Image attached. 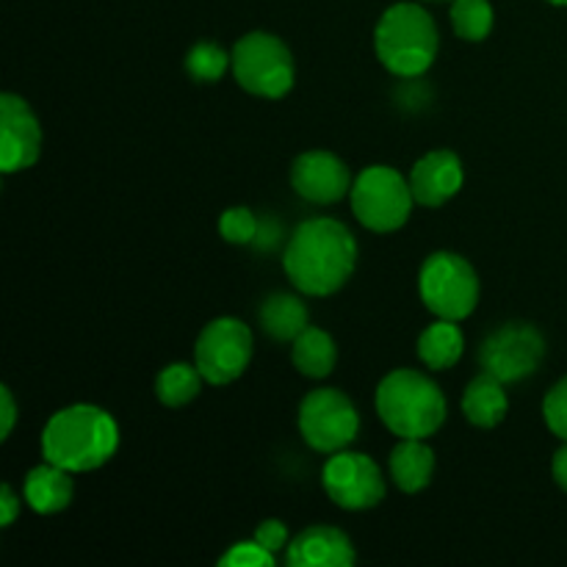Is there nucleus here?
<instances>
[{
	"label": "nucleus",
	"mask_w": 567,
	"mask_h": 567,
	"mask_svg": "<svg viewBox=\"0 0 567 567\" xmlns=\"http://www.w3.org/2000/svg\"><path fill=\"white\" fill-rule=\"evenodd\" d=\"M205 377L199 374L197 363H172L155 380V396L166 408H183V404L194 402L203 391Z\"/></svg>",
	"instance_id": "obj_22"
},
{
	"label": "nucleus",
	"mask_w": 567,
	"mask_h": 567,
	"mask_svg": "<svg viewBox=\"0 0 567 567\" xmlns=\"http://www.w3.org/2000/svg\"><path fill=\"white\" fill-rule=\"evenodd\" d=\"M358 559L352 540L336 526H310L288 543L291 567H349Z\"/></svg>",
	"instance_id": "obj_15"
},
{
	"label": "nucleus",
	"mask_w": 567,
	"mask_h": 567,
	"mask_svg": "<svg viewBox=\"0 0 567 567\" xmlns=\"http://www.w3.org/2000/svg\"><path fill=\"white\" fill-rule=\"evenodd\" d=\"M465 336L452 319H437L435 324L426 327L419 338V358L424 360L426 369L443 371L452 369L463 358Z\"/></svg>",
	"instance_id": "obj_21"
},
{
	"label": "nucleus",
	"mask_w": 567,
	"mask_h": 567,
	"mask_svg": "<svg viewBox=\"0 0 567 567\" xmlns=\"http://www.w3.org/2000/svg\"><path fill=\"white\" fill-rule=\"evenodd\" d=\"M42 153V127L31 105L17 94H0V169L6 175L28 169Z\"/></svg>",
	"instance_id": "obj_12"
},
{
	"label": "nucleus",
	"mask_w": 567,
	"mask_h": 567,
	"mask_svg": "<svg viewBox=\"0 0 567 567\" xmlns=\"http://www.w3.org/2000/svg\"><path fill=\"white\" fill-rule=\"evenodd\" d=\"M291 186L313 205H332L352 192L349 166L327 150L302 153L291 166Z\"/></svg>",
	"instance_id": "obj_13"
},
{
	"label": "nucleus",
	"mask_w": 567,
	"mask_h": 567,
	"mask_svg": "<svg viewBox=\"0 0 567 567\" xmlns=\"http://www.w3.org/2000/svg\"><path fill=\"white\" fill-rule=\"evenodd\" d=\"M0 399H3V426H0V441H6V437L11 435V430H14V421H17V404H14V396H11L9 388H0Z\"/></svg>",
	"instance_id": "obj_30"
},
{
	"label": "nucleus",
	"mask_w": 567,
	"mask_h": 567,
	"mask_svg": "<svg viewBox=\"0 0 567 567\" xmlns=\"http://www.w3.org/2000/svg\"><path fill=\"white\" fill-rule=\"evenodd\" d=\"M419 291L437 319L463 321L480 302V277L463 255L435 252L421 266Z\"/></svg>",
	"instance_id": "obj_7"
},
{
	"label": "nucleus",
	"mask_w": 567,
	"mask_h": 567,
	"mask_svg": "<svg viewBox=\"0 0 567 567\" xmlns=\"http://www.w3.org/2000/svg\"><path fill=\"white\" fill-rule=\"evenodd\" d=\"M227 66H233V55L214 42L194 44L186 55V72L194 81L216 83L227 72Z\"/></svg>",
	"instance_id": "obj_24"
},
{
	"label": "nucleus",
	"mask_w": 567,
	"mask_h": 567,
	"mask_svg": "<svg viewBox=\"0 0 567 567\" xmlns=\"http://www.w3.org/2000/svg\"><path fill=\"white\" fill-rule=\"evenodd\" d=\"M233 75L244 92L255 97L280 100L293 86V55L280 37L252 31L233 48Z\"/></svg>",
	"instance_id": "obj_5"
},
{
	"label": "nucleus",
	"mask_w": 567,
	"mask_h": 567,
	"mask_svg": "<svg viewBox=\"0 0 567 567\" xmlns=\"http://www.w3.org/2000/svg\"><path fill=\"white\" fill-rule=\"evenodd\" d=\"M509 399L504 391V382L498 377L482 371L480 377L471 380V385L465 388L463 396V413L480 430H493V426L502 424L507 419Z\"/></svg>",
	"instance_id": "obj_17"
},
{
	"label": "nucleus",
	"mask_w": 567,
	"mask_h": 567,
	"mask_svg": "<svg viewBox=\"0 0 567 567\" xmlns=\"http://www.w3.org/2000/svg\"><path fill=\"white\" fill-rule=\"evenodd\" d=\"M349 197H352V210L360 225L374 233H393L404 227L415 205L408 177L385 164L360 172Z\"/></svg>",
	"instance_id": "obj_6"
},
{
	"label": "nucleus",
	"mask_w": 567,
	"mask_h": 567,
	"mask_svg": "<svg viewBox=\"0 0 567 567\" xmlns=\"http://www.w3.org/2000/svg\"><path fill=\"white\" fill-rule=\"evenodd\" d=\"M358 264V241L336 219H310L288 238L282 269L308 297H330L347 286Z\"/></svg>",
	"instance_id": "obj_1"
},
{
	"label": "nucleus",
	"mask_w": 567,
	"mask_h": 567,
	"mask_svg": "<svg viewBox=\"0 0 567 567\" xmlns=\"http://www.w3.org/2000/svg\"><path fill=\"white\" fill-rule=\"evenodd\" d=\"M377 413L396 437L426 441L446 421V396L421 371L396 369L377 388Z\"/></svg>",
	"instance_id": "obj_3"
},
{
	"label": "nucleus",
	"mask_w": 567,
	"mask_h": 567,
	"mask_svg": "<svg viewBox=\"0 0 567 567\" xmlns=\"http://www.w3.org/2000/svg\"><path fill=\"white\" fill-rule=\"evenodd\" d=\"M72 493V471L61 468V465L44 460L42 465H37L33 471H28L25 485H22V496L25 504L39 515H55L61 509L70 507Z\"/></svg>",
	"instance_id": "obj_16"
},
{
	"label": "nucleus",
	"mask_w": 567,
	"mask_h": 567,
	"mask_svg": "<svg viewBox=\"0 0 567 567\" xmlns=\"http://www.w3.org/2000/svg\"><path fill=\"white\" fill-rule=\"evenodd\" d=\"M221 567H275V554L258 543L252 540H241L219 559Z\"/></svg>",
	"instance_id": "obj_26"
},
{
	"label": "nucleus",
	"mask_w": 567,
	"mask_h": 567,
	"mask_svg": "<svg viewBox=\"0 0 567 567\" xmlns=\"http://www.w3.org/2000/svg\"><path fill=\"white\" fill-rule=\"evenodd\" d=\"M258 319L266 336L280 343L297 341L299 332H305L310 327L308 308L293 293H271L269 299H264V305L258 310Z\"/></svg>",
	"instance_id": "obj_19"
},
{
	"label": "nucleus",
	"mask_w": 567,
	"mask_h": 567,
	"mask_svg": "<svg viewBox=\"0 0 567 567\" xmlns=\"http://www.w3.org/2000/svg\"><path fill=\"white\" fill-rule=\"evenodd\" d=\"M252 330L233 316H221L205 324L194 343V363L210 385H230L247 371L252 360Z\"/></svg>",
	"instance_id": "obj_9"
},
{
	"label": "nucleus",
	"mask_w": 567,
	"mask_h": 567,
	"mask_svg": "<svg viewBox=\"0 0 567 567\" xmlns=\"http://www.w3.org/2000/svg\"><path fill=\"white\" fill-rule=\"evenodd\" d=\"M321 485L338 507L352 509V513L377 507L385 498V480H382L380 465L369 454L347 452V449L327 460L321 471Z\"/></svg>",
	"instance_id": "obj_11"
},
{
	"label": "nucleus",
	"mask_w": 567,
	"mask_h": 567,
	"mask_svg": "<svg viewBox=\"0 0 567 567\" xmlns=\"http://www.w3.org/2000/svg\"><path fill=\"white\" fill-rule=\"evenodd\" d=\"M291 360L302 377L324 380L336 369L338 347L330 332L319 330V327H308L305 332H299L297 341H291Z\"/></svg>",
	"instance_id": "obj_20"
},
{
	"label": "nucleus",
	"mask_w": 567,
	"mask_h": 567,
	"mask_svg": "<svg viewBox=\"0 0 567 567\" xmlns=\"http://www.w3.org/2000/svg\"><path fill=\"white\" fill-rule=\"evenodd\" d=\"M452 25L460 39L482 42L493 31V6L487 0H454Z\"/></svg>",
	"instance_id": "obj_23"
},
{
	"label": "nucleus",
	"mask_w": 567,
	"mask_h": 567,
	"mask_svg": "<svg viewBox=\"0 0 567 567\" xmlns=\"http://www.w3.org/2000/svg\"><path fill=\"white\" fill-rule=\"evenodd\" d=\"M543 419L554 435L567 441V377L548 391L546 402H543Z\"/></svg>",
	"instance_id": "obj_27"
},
{
	"label": "nucleus",
	"mask_w": 567,
	"mask_h": 567,
	"mask_svg": "<svg viewBox=\"0 0 567 567\" xmlns=\"http://www.w3.org/2000/svg\"><path fill=\"white\" fill-rule=\"evenodd\" d=\"M20 496H17L14 491H11V485H3L0 487V526H11L17 520V515H20Z\"/></svg>",
	"instance_id": "obj_29"
},
{
	"label": "nucleus",
	"mask_w": 567,
	"mask_h": 567,
	"mask_svg": "<svg viewBox=\"0 0 567 567\" xmlns=\"http://www.w3.org/2000/svg\"><path fill=\"white\" fill-rule=\"evenodd\" d=\"M374 48L388 72L396 78H421L437 59L441 37L430 11L419 3H396L377 22Z\"/></svg>",
	"instance_id": "obj_4"
},
{
	"label": "nucleus",
	"mask_w": 567,
	"mask_h": 567,
	"mask_svg": "<svg viewBox=\"0 0 567 567\" xmlns=\"http://www.w3.org/2000/svg\"><path fill=\"white\" fill-rule=\"evenodd\" d=\"M255 540L264 543L271 554H280L288 543V526L277 518L264 520V524L255 529Z\"/></svg>",
	"instance_id": "obj_28"
},
{
	"label": "nucleus",
	"mask_w": 567,
	"mask_h": 567,
	"mask_svg": "<svg viewBox=\"0 0 567 567\" xmlns=\"http://www.w3.org/2000/svg\"><path fill=\"white\" fill-rule=\"evenodd\" d=\"M408 181L415 203L424 205V208H441L463 188V161L452 150H432L424 158L415 161Z\"/></svg>",
	"instance_id": "obj_14"
},
{
	"label": "nucleus",
	"mask_w": 567,
	"mask_h": 567,
	"mask_svg": "<svg viewBox=\"0 0 567 567\" xmlns=\"http://www.w3.org/2000/svg\"><path fill=\"white\" fill-rule=\"evenodd\" d=\"M120 449L114 415L94 404H70L44 424L42 457L72 474L97 471Z\"/></svg>",
	"instance_id": "obj_2"
},
{
	"label": "nucleus",
	"mask_w": 567,
	"mask_h": 567,
	"mask_svg": "<svg viewBox=\"0 0 567 567\" xmlns=\"http://www.w3.org/2000/svg\"><path fill=\"white\" fill-rule=\"evenodd\" d=\"M435 474V452L421 437H402L391 452V476L402 493H421Z\"/></svg>",
	"instance_id": "obj_18"
},
{
	"label": "nucleus",
	"mask_w": 567,
	"mask_h": 567,
	"mask_svg": "<svg viewBox=\"0 0 567 567\" xmlns=\"http://www.w3.org/2000/svg\"><path fill=\"white\" fill-rule=\"evenodd\" d=\"M260 230L258 216L252 214L244 205H236V208H227L219 219V233L225 241L230 244H255Z\"/></svg>",
	"instance_id": "obj_25"
},
{
	"label": "nucleus",
	"mask_w": 567,
	"mask_h": 567,
	"mask_svg": "<svg viewBox=\"0 0 567 567\" xmlns=\"http://www.w3.org/2000/svg\"><path fill=\"white\" fill-rule=\"evenodd\" d=\"M554 480H557V485L567 491V446L559 449L557 454H554Z\"/></svg>",
	"instance_id": "obj_31"
},
{
	"label": "nucleus",
	"mask_w": 567,
	"mask_h": 567,
	"mask_svg": "<svg viewBox=\"0 0 567 567\" xmlns=\"http://www.w3.org/2000/svg\"><path fill=\"white\" fill-rule=\"evenodd\" d=\"M548 3H554V6H567V0H548Z\"/></svg>",
	"instance_id": "obj_32"
},
{
	"label": "nucleus",
	"mask_w": 567,
	"mask_h": 567,
	"mask_svg": "<svg viewBox=\"0 0 567 567\" xmlns=\"http://www.w3.org/2000/svg\"><path fill=\"white\" fill-rule=\"evenodd\" d=\"M543 354H546V341L537 327L513 321L485 338L480 349V363L482 371L498 377L507 385V382H520L535 374L537 365L543 363Z\"/></svg>",
	"instance_id": "obj_10"
},
{
	"label": "nucleus",
	"mask_w": 567,
	"mask_h": 567,
	"mask_svg": "<svg viewBox=\"0 0 567 567\" xmlns=\"http://www.w3.org/2000/svg\"><path fill=\"white\" fill-rule=\"evenodd\" d=\"M299 432L310 449L321 454L343 452L360 432V413L338 388H319L302 399Z\"/></svg>",
	"instance_id": "obj_8"
}]
</instances>
